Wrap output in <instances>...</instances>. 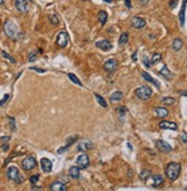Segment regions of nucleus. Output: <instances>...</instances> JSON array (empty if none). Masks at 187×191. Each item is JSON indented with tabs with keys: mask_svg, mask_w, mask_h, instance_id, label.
Masks as SVG:
<instances>
[{
	"mask_svg": "<svg viewBox=\"0 0 187 191\" xmlns=\"http://www.w3.org/2000/svg\"><path fill=\"white\" fill-rule=\"evenodd\" d=\"M4 31L6 33V36L13 39V40H19L20 38H22V32H21L19 25L12 20H8L5 22L4 24Z\"/></svg>",
	"mask_w": 187,
	"mask_h": 191,
	"instance_id": "nucleus-1",
	"label": "nucleus"
},
{
	"mask_svg": "<svg viewBox=\"0 0 187 191\" xmlns=\"http://www.w3.org/2000/svg\"><path fill=\"white\" fill-rule=\"evenodd\" d=\"M180 164L179 163H170L168 164L167 168H165V174L171 181H175L178 179L179 174H180Z\"/></svg>",
	"mask_w": 187,
	"mask_h": 191,
	"instance_id": "nucleus-2",
	"label": "nucleus"
},
{
	"mask_svg": "<svg viewBox=\"0 0 187 191\" xmlns=\"http://www.w3.org/2000/svg\"><path fill=\"white\" fill-rule=\"evenodd\" d=\"M6 175H7V177L9 180H13V181H15V183L17 184H20L24 181V177H23V175L21 174L19 169H17V167L15 166H10L7 168V172H6Z\"/></svg>",
	"mask_w": 187,
	"mask_h": 191,
	"instance_id": "nucleus-3",
	"label": "nucleus"
},
{
	"mask_svg": "<svg viewBox=\"0 0 187 191\" xmlns=\"http://www.w3.org/2000/svg\"><path fill=\"white\" fill-rule=\"evenodd\" d=\"M135 95H137V97L140 98V100H143V101H147V100H149L152 97V95H153V90H152L151 87H148V86H141V87H139L135 90Z\"/></svg>",
	"mask_w": 187,
	"mask_h": 191,
	"instance_id": "nucleus-4",
	"label": "nucleus"
},
{
	"mask_svg": "<svg viewBox=\"0 0 187 191\" xmlns=\"http://www.w3.org/2000/svg\"><path fill=\"white\" fill-rule=\"evenodd\" d=\"M36 166H37L36 158L32 157V156H29V157H27V158H24L22 160V167H23V169H25V171H31Z\"/></svg>",
	"mask_w": 187,
	"mask_h": 191,
	"instance_id": "nucleus-5",
	"label": "nucleus"
},
{
	"mask_svg": "<svg viewBox=\"0 0 187 191\" xmlns=\"http://www.w3.org/2000/svg\"><path fill=\"white\" fill-rule=\"evenodd\" d=\"M56 41H57V46H59V47L64 48V47H67L68 42H69V34L65 32L64 30H62V31H60V33L57 34Z\"/></svg>",
	"mask_w": 187,
	"mask_h": 191,
	"instance_id": "nucleus-6",
	"label": "nucleus"
},
{
	"mask_svg": "<svg viewBox=\"0 0 187 191\" xmlns=\"http://www.w3.org/2000/svg\"><path fill=\"white\" fill-rule=\"evenodd\" d=\"M156 148L159 149V151H161L163 153H169V152L172 150V148H171L170 144L168 142H165V141H163V140L156 141Z\"/></svg>",
	"mask_w": 187,
	"mask_h": 191,
	"instance_id": "nucleus-7",
	"label": "nucleus"
},
{
	"mask_svg": "<svg viewBox=\"0 0 187 191\" xmlns=\"http://www.w3.org/2000/svg\"><path fill=\"white\" fill-rule=\"evenodd\" d=\"M103 69L109 73L114 72L115 70L117 69V61L114 60V58H109V60H107V61L105 62V64H103Z\"/></svg>",
	"mask_w": 187,
	"mask_h": 191,
	"instance_id": "nucleus-8",
	"label": "nucleus"
},
{
	"mask_svg": "<svg viewBox=\"0 0 187 191\" xmlns=\"http://www.w3.org/2000/svg\"><path fill=\"white\" fill-rule=\"evenodd\" d=\"M76 164H77V166L79 168H86V167L89 166V156L85 155V153H83V155L78 156L77 157V160H76Z\"/></svg>",
	"mask_w": 187,
	"mask_h": 191,
	"instance_id": "nucleus-9",
	"label": "nucleus"
},
{
	"mask_svg": "<svg viewBox=\"0 0 187 191\" xmlns=\"http://www.w3.org/2000/svg\"><path fill=\"white\" fill-rule=\"evenodd\" d=\"M153 113H154V116L156 117V118H167L168 114H169V111H168V109H165V108H162V106H157V108H154V110H153Z\"/></svg>",
	"mask_w": 187,
	"mask_h": 191,
	"instance_id": "nucleus-10",
	"label": "nucleus"
},
{
	"mask_svg": "<svg viewBox=\"0 0 187 191\" xmlns=\"http://www.w3.org/2000/svg\"><path fill=\"white\" fill-rule=\"evenodd\" d=\"M131 25L133 26L134 29H143L146 26V21L141 18V17L134 16L132 20H131Z\"/></svg>",
	"mask_w": 187,
	"mask_h": 191,
	"instance_id": "nucleus-11",
	"label": "nucleus"
},
{
	"mask_svg": "<svg viewBox=\"0 0 187 191\" xmlns=\"http://www.w3.org/2000/svg\"><path fill=\"white\" fill-rule=\"evenodd\" d=\"M15 7L19 12L27 13L29 9V4L27 0H15Z\"/></svg>",
	"mask_w": 187,
	"mask_h": 191,
	"instance_id": "nucleus-12",
	"label": "nucleus"
},
{
	"mask_svg": "<svg viewBox=\"0 0 187 191\" xmlns=\"http://www.w3.org/2000/svg\"><path fill=\"white\" fill-rule=\"evenodd\" d=\"M78 138L77 135H73V136H71V137H69L68 140H67V143H65V145L64 146H62V148H59L57 149V153L59 155H61V153H64L65 151H67V149L69 148L71 144H73V143L76 142V140Z\"/></svg>",
	"mask_w": 187,
	"mask_h": 191,
	"instance_id": "nucleus-13",
	"label": "nucleus"
},
{
	"mask_svg": "<svg viewBox=\"0 0 187 191\" xmlns=\"http://www.w3.org/2000/svg\"><path fill=\"white\" fill-rule=\"evenodd\" d=\"M40 165H41V169L45 173H49V172L52 171V168H53V164H52V161L48 158H41Z\"/></svg>",
	"mask_w": 187,
	"mask_h": 191,
	"instance_id": "nucleus-14",
	"label": "nucleus"
},
{
	"mask_svg": "<svg viewBox=\"0 0 187 191\" xmlns=\"http://www.w3.org/2000/svg\"><path fill=\"white\" fill-rule=\"evenodd\" d=\"M95 46H97L98 48L102 49V50H109V49L113 48V44H111L109 40H107V39L97 41V42H95Z\"/></svg>",
	"mask_w": 187,
	"mask_h": 191,
	"instance_id": "nucleus-15",
	"label": "nucleus"
},
{
	"mask_svg": "<svg viewBox=\"0 0 187 191\" xmlns=\"http://www.w3.org/2000/svg\"><path fill=\"white\" fill-rule=\"evenodd\" d=\"M92 148H93V143L91 142V141H81L77 145V150L81 151V152H85V151L89 150Z\"/></svg>",
	"mask_w": 187,
	"mask_h": 191,
	"instance_id": "nucleus-16",
	"label": "nucleus"
},
{
	"mask_svg": "<svg viewBox=\"0 0 187 191\" xmlns=\"http://www.w3.org/2000/svg\"><path fill=\"white\" fill-rule=\"evenodd\" d=\"M160 128H162V129H172V130H176L177 128H178V126H177V124H176V122L163 120V121L160 122Z\"/></svg>",
	"mask_w": 187,
	"mask_h": 191,
	"instance_id": "nucleus-17",
	"label": "nucleus"
},
{
	"mask_svg": "<svg viewBox=\"0 0 187 191\" xmlns=\"http://www.w3.org/2000/svg\"><path fill=\"white\" fill-rule=\"evenodd\" d=\"M51 190L52 191H65L67 190V188H65L64 183L60 182V181H56V182L52 183Z\"/></svg>",
	"mask_w": 187,
	"mask_h": 191,
	"instance_id": "nucleus-18",
	"label": "nucleus"
},
{
	"mask_svg": "<svg viewBox=\"0 0 187 191\" xmlns=\"http://www.w3.org/2000/svg\"><path fill=\"white\" fill-rule=\"evenodd\" d=\"M69 174L73 179H79V175H81V168L78 166H73L70 167L69 169Z\"/></svg>",
	"mask_w": 187,
	"mask_h": 191,
	"instance_id": "nucleus-19",
	"label": "nucleus"
},
{
	"mask_svg": "<svg viewBox=\"0 0 187 191\" xmlns=\"http://www.w3.org/2000/svg\"><path fill=\"white\" fill-rule=\"evenodd\" d=\"M152 180H153V183H152V185L153 187H160L163 182H164V179H163L162 175H153L152 176Z\"/></svg>",
	"mask_w": 187,
	"mask_h": 191,
	"instance_id": "nucleus-20",
	"label": "nucleus"
},
{
	"mask_svg": "<svg viewBox=\"0 0 187 191\" xmlns=\"http://www.w3.org/2000/svg\"><path fill=\"white\" fill-rule=\"evenodd\" d=\"M186 4H187V0H184L181 9H180V13H179V21H180L181 26H184V24H185V10H186Z\"/></svg>",
	"mask_w": 187,
	"mask_h": 191,
	"instance_id": "nucleus-21",
	"label": "nucleus"
},
{
	"mask_svg": "<svg viewBox=\"0 0 187 191\" xmlns=\"http://www.w3.org/2000/svg\"><path fill=\"white\" fill-rule=\"evenodd\" d=\"M181 47H183V40L179 39V38H176L175 40L172 41V49L175 52H179L181 49Z\"/></svg>",
	"mask_w": 187,
	"mask_h": 191,
	"instance_id": "nucleus-22",
	"label": "nucleus"
},
{
	"mask_svg": "<svg viewBox=\"0 0 187 191\" xmlns=\"http://www.w3.org/2000/svg\"><path fill=\"white\" fill-rule=\"evenodd\" d=\"M141 74H143V79H145V80H147V82H152V84H154V85L156 86V87H160V82H157V80H155L154 78L152 77V76H151V74H149V73L143 72V73H141Z\"/></svg>",
	"mask_w": 187,
	"mask_h": 191,
	"instance_id": "nucleus-23",
	"label": "nucleus"
},
{
	"mask_svg": "<svg viewBox=\"0 0 187 191\" xmlns=\"http://www.w3.org/2000/svg\"><path fill=\"white\" fill-rule=\"evenodd\" d=\"M98 18H99V22L101 23V25L106 24L107 18H108V14H107V12H105V10H100V12L98 13Z\"/></svg>",
	"mask_w": 187,
	"mask_h": 191,
	"instance_id": "nucleus-24",
	"label": "nucleus"
},
{
	"mask_svg": "<svg viewBox=\"0 0 187 191\" xmlns=\"http://www.w3.org/2000/svg\"><path fill=\"white\" fill-rule=\"evenodd\" d=\"M123 98V93L122 92H114L110 96V101L111 102H119Z\"/></svg>",
	"mask_w": 187,
	"mask_h": 191,
	"instance_id": "nucleus-25",
	"label": "nucleus"
},
{
	"mask_svg": "<svg viewBox=\"0 0 187 191\" xmlns=\"http://www.w3.org/2000/svg\"><path fill=\"white\" fill-rule=\"evenodd\" d=\"M160 73H161V74H162V76H163V77H164V78H167V79H169V80H170V79H172V73L170 72V70L168 69V68H167V66H165V65H164V66H163L162 69H161Z\"/></svg>",
	"mask_w": 187,
	"mask_h": 191,
	"instance_id": "nucleus-26",
	"label": "nucleus"
},
{
	"mask_svg": "<svg viewBox=\"0 0 187 191\" xmlns=\"http://www.w3.org/2000/svg\"><path fill=\"white\" fill-rule=\"evenodd\" d=\"M129 41V33L127 32H123L119 37V40H118V44L119 45H125L126 42Z\"/></svg>",
	"mask_w": 187,
	"mask_h": 191,
	"instance_id": "nucleus-27",
	"label": "nucleus"
},
{
	"mask_svg": "<svg viewBox=\"0 0 187 191\" xmlns=\"http://www.w3.org/2000/svg\"><path fill=\"white\" fill-rule=\"evenodd\" d=\"M94 96H95V100L98 101V103L100 104V105L102 106V108H107V102L105 101V98L102 97L101 95H99V94H94Z\"/></svg>",
	"mask_w": 187,
	"mask_h": 191,
	"instance_id": "nucleus-28",
	"label": "nucleus"
},
{
	"mask_svg": "<svg viewBox=\"0 0 187 191\" xmlns=\"http://www.w3.org/2000/svg\"><path fill=\"white\" fill-rule=\"evenodd\" d=\"M151 171L149 169H143L141 173H140V179L143 181H147V180L151 177Z\"/></svg>",
	"mask_w": 187,
	"mask_h": 191,
	"instance_id": "nucleus-29",
	"label": "nucleus"
},
{
	"mask_svg": "<svg viewBox=\"0 0 187 191\" xmlns=\"http://www.w3.org/2000/svg\"><path fill=\"white\" fill-rule=\"evenodd\" d=\"M48 21L53 25H57L59 23H60V20H59V17H57L55 14H51V15H48Z\"/></svg>",
	"mask_w": 187,
	"mask_h": 191,
	"instance_id": "nucleus-30",
	"label": "nucleus"
},
{
	"mask_svg": "<svg viewBox=\"0 0 187 191\" xmlns=\"http://www.w3.org/2000/svg\"><path fill=\"white\" fill-rule=\"evenodd\" d=\"M117 113L119 114V117H121V120L123 121V117L126 114V112H127V110H126L125 106H119V108H117Z\"/></svg>",
	"mask_w": 187,
	"mask_h": 191,
	"instance_id": "nucleus-31",
	"label": "nucleus"
},
{
	"mask_svg": "<svg viewBox=\"0 0 187 191\" xmlns=\"http://www.w3.org/2000/svg\"><path fill=\"white\" fill-rule=\"evenodd\" d=\"M68 78H69L73 82H75V84H77V85H79V86H83L81 82L78 79L77 77H76V76H75V74H73V73H69V74H68Z\"/></svg>",
	"mask_w": 187,
	"mask_h": 191,
	"instance_id": "nucleus-32",
	"label": "nucleus"
},
{
	"mask_svg": "<svg viewBox=\"0 0 187 191\" xmlns=\"http://www.w3.org/2000/svg\"><path fill=\"white\" fill-rule=\"evenodd\" d=\"M162 103L167 104V105H172V104H175L176 103V100L173 97H163Z\"/></svg>",
	"mask_w": 187,
	"mask_h": 191,
	"instance_id": "nucleus-33",
	"label": "nucleus"
},
{
	"mask_svg": "<svg viewBox=\"0 0 187 191\" xmlns=\"http://www.w3.org/2000/svg\"><path fill=\"white\" fill-rule=\"evenodd\" d=\"M40 50H41V49H39V52H37V50H35V52H31V53L29 54V62L36 61L37 55H38V53H40Z\"/></svg>",
	"mask_w": 187,
	"mask_h": 191,
	"instance_id": "nucleus-34",
	"label": "nucleus"
},
{
	"mask_svg": "<svg viewBox=\"0 0 187 191\" xmlns=\"http://www.w3.org/2000/svg\"><path fill=\"white\" fill-rule=\"evenodd\" d=\"M161 58H162V55H161V54H154V55H153V57H152V60H151V62H152V64H155V63H157V62L160 61V60H161Z\"/></svg>",
	"mask_w": 187,
	"mask_h": 191,
	"instance_id": "nucleus-35",
	"label": "nucleus"
},
{
	"mask_svg": "<svg viewBox=\"0 0 187 191\" xmlns=\"http://www.w3.org/2000/svg\"><path fill=\"white\" fill-rule=\"evenodd\" d=\"M1 55H2V56H4L5 58H7V60H8V61L10 62V63H15V62H16L15 60H14V57L10 56L9 54H7L6 52H5V50H2V52H1Z\"/></svg>",
	"mask_w": 187,
	"mask_h": 191,
	"instance_id": "nucleus-36",
	"label": "nucleus"
},
{
	"mask_svg": "<svg viewBox=\"0 0 187 191\" xmlns=\"http://www.w3.org/2000/svg\"><path fill=\"white\" fill-rule=\"evenodd\" d=\"M30 182L32 183L33 185H35V184H36L37 182H38V181H39V175H32V176H30Z\"/></svg>",
	"mask_w": 187,
	"mask_h": 191,
	"instance_id": "nucleus-37",
	"label": "nucleus"
},
{
	"mask_svg": "<svg viewBox=\"0 0 187 191\" xmlns=\"http://www.w3.org/2000/svg\"><path fill=\"white\" fill-rule=\"evenodd\" d=\"M9 120H10V130H12V132H15V130H16V126H15V119L10 117Z\"/></svg>",
	"mask_w": 187,
	"mask_h": 191,
	"instance_id": "nucleus-38",
	"label": "nucleus"
},
{
	"mask_svg": "<svg viewBox=\"0 0 187 191\" xmlns=\"http://www.w3.org/2000/svg\"><path fill=\"white\" fill-rule=\"evenodd\" d=\"M143 64L146 65L147 68H149V66H151V64H152V62L149 61V58H148L146 55H143Z\"/></svg>",
	"mask_w": 187,
	"mask_h": 191,
	"instance_id": "nucleus-39",
	"label": "nucleus"
},
{
	"mask_svg": "<svg viewBox=\"0 0 187 191\" xmlns=\"http://www.w3.org/2000/svg\"><path fill=\"white\" fill-rule=\"evenodd\" d=\"M8 98H9V94H5V95H4V98H2L1 101H0V106L4 105L5 103L8 101Z\"/></svg>",
	"mask_w": 187,
	"mask_h": 191,
	"instance_id": "nucleus-40",
	"label": "nucleus"
},
{
	"mask_svg": "<svg viewBox=\"0 0 187 191\" xmlns=\"http://www.w3.org/2000/svg\"><path fill=\"white\" fill-rule=\"evenodd\" d=\"M180 141L187 144V133H183V134L180 135Z\"/></svg>",
	"mask_w": 187,
	"mask_h": 191,
	"instance_id": "nucleus-41",
	"label": "nucleus"
},
{
	"mask_svg": "<svg viewBox=\"0 0 187 191\" xmlns=\"http://www.w3.org/2000/svg\"><path fill=\"white\" fill-rule=\"evenodd\" d=\"M177 2H178V0H171L170 1V7L171 8H175L176 6H177Z\"/></svg>",
	"mask_w": 187,
	"mask_h": 191,
	"instance_id": "nucleus-42",
	"label": "nucleus"
},
{
	"mask_svg": "<svg viewBox=\"0 0 187 191\" xmlns=\"http://www.w3.org/2000/svg\"><path fill=\"white\" fill-rule=\"evenodd\" d=\"M124 2H125V6L129 9L132 8V5H131V0H124Z\"/></svg>",
	"mask_w": 187,
	"mask_h": 191,
	"instance_id": "nucleus-43",
	"label": "nucleus"
},
{
	"mask_svg": "<svg viewBox=\"0 0 187 191\" xmlns=\"http://www.w3.org/2000/svg\"><path fill=\"white\" fill-rule=\"evenodd\" d=\"M179 94H180V95H184V96H186L187 97V92L186 90H179Z\"/></svg>",
	"mask_w": 187,
	"mask_h": 191,
	"instance_id": "nucleus-44",
	"label": "nucleus"
},
{
	"mask_svg": "<svg viewBox=\"0 0 187 191\" xmlns=\"http://www.w3.org/2000/svg\"><path fill=\"white\" fill-rule=\"evenodd\" d=\"M31 70H35V71H38V72H45V70H40L38 69V68H30Z\"/></svg>",
	"mask_w": 187,
	"mask_h": 191,
	"instance_id": "nucleus-45",
	"label": "nucleus"
},
{
	"mask_svg": "<svg viewBox=\"0 0 187 191\" xmlns=\"http://www.w3.org/2000/svg\"><path fill=\"white\" fill-rule=\"evenodd\" d=\"M9 140H10V137H9V136H6V137H1V141H2V142H6V141H9Z\"/></svg>",
	"mask_w": 187,
	"mask_h": 191,
	"instance_id": "nucleus-46",
	"label": "nucleus"
},
{
	"mask_svg": "<svg viewBox=\"0 0 187 191\" xmlns=\"http://www.w3.org/2000/svg\"><path fill=\"white\" fill-rule=\"evenodd\" d=\"M132 60H133L134 62L137 61V52H135V53H134L133 55H132Z\"/></svg>",
	"mask_w": 187,
	"mask_h": 191,
	"instance_id": "nucleus-47",
	"label": "nucleus"
},
{
	"mask_svg": "<svg viewBox=\"0 0 187 191\" xmlns=\"http://www.w3.org/2000/svg\"><path fill=\"white\" fill-rule=\"evenodd\" d=\"M31 189H32V190H41L40 187H35V185H33V187L31 188Z\"/></svg>",
	"mask_w": 187,
	"mask_h": 191,
	"instance_id": "nucleus-48",
	"label": "nucleus"
},
{
	"mask_svg": "<svg viewBox=\"0 0 187 191\" xmlns=\"http://www.w3.org/2000/svg\"><path fill=\"white\" fill-rule=\"evenodd\" d=\"M1 148H2V150H5V151L8 150V145H2Z\"/></svg>",
	"mask_w": 187,
	"mask_h": 191,
	"instance_id": "nucleus-49",
	"label": "nucleus"
},
{
	"mask_svg": "<svg viewBox=\"0 0 187 191\" xmlns=\"http://www.w3.org/2000/svg\"><path fill=\"white\" fill-rule=\"evenodd\" d=\"M103 1H106V2H109V4H110V2H113V0H103Z\"/></svg>",
	"mask_w": 187,
	"mask_h": 191,
	"instance_id": "nucleus-50",
	"label": "nucleus"
},
{
	"mask_svg": "<svg viewBox=\"0 0 187 191\" xmlns=\"http://www.w3.org/2000/svg\"><path fill=\"white\" fill-rule=\"evenodd\" d=\"M4 2H5L4 0H0V6H1V5H4Z\"/></svg>",
	"mask_w": 187,
	"mask_h": 191,
	"instance_id": "nucleus-51",
	"label": "nucleus"
},
{
	"mask_svg": "<svg viewBox=\"0 0 187 191\" xmlns=\"http://www.w3.org/2000/svg\"><path fill=\"white\" fill-rule=\"evenodd\" d=\"M30 1H32V0H30Z\"/></svg>",
	"mask_w": 187,
	"mask_h": 191,
	"instance_id": "nucleus-52",
	"label": "nucleus"
}]
</instances>
